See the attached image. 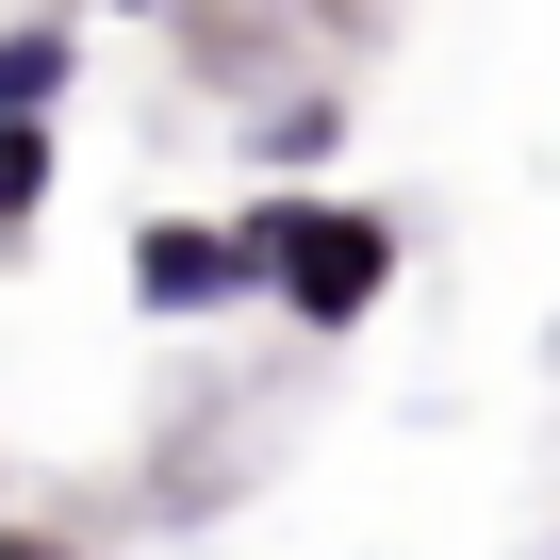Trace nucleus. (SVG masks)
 <instances>
[{"mask_svg":"<svg viewBox=\"0 0 560 560\" xmlns=\"http://www.w3.org/2000/svg\"><path fill=\"white\" fill-rule=\"evenodd\" d=\"M231 231V280L280 314V330H314V347H347L380 298H396V264H412V231L380 214V198H247V214H214Z\"/></svg>","mask_w":560,"mask_h":560,"instance_id":"f257e3e1","label":"nucleus"},{"mask_svg":"<svg viewBox=\"0 0 560 560\" xmlns=\"http://www.w3.org/2000/svg\"><path fill=\"white\" fill-rule=\"evenodd\" d=\"M132 314H149V330H214V314H247L214 214H149V231H132Z\"/></svg>","mask_w":560,"mask_h":560,"instance_id":"f03ea898","label":"nucleus"},{"mask_svg":"<svg viewBox=\"0 0 560 560\" xmlns=\"http://www.w3.org/2000/svg\"><path fill=\"white\" fill-rule=\"evenodd\" d=\"M330 100H280V116H247V165H264V198H314V165H330Z\"/></svg>","mask_w":560,"mask_h":560,"instance_id":"7ed1b4c3","label":"nucleus"},{"mask_svg":"<svg viewBox=\"0 0 560 560\" xmlns=\"http://www.w3.org/2000/svg\"><path fill=\"white\" fill-rule=\"evenodd\" d=\"M67 83H83V34H67V18L0 34V116H34V132H50V100H67Z\"/></svg>","mask_w":560,"mask_h":560,"instance_id":"20e7f679","label":"nucleus"},{"mask_svg":"<svg viewBox=\"0 0 560 560\" xmlns=\"http://www.w3.org/2000/svg\"><path fill=\"white\" fill-rule=\"evenodd\" d=\"M50 182H67V132L0 116V231H34V214H50Z\"/></svg>","mask_w":560,"mask_h":560,"instance_id":"39448f33","label":"nucleus"},{"mask_svg":"<svg viewBox=\"0 0 560 560\" xmlns=\"http://www.w3.org/2000/svg\"><path fill=\"white\" fill-rule=\"evenodd\" d=\"M0 560H83V544L67 527H0Z\"/></svg>","mask_w":560,"mask_h":560,"instance_id":"423d86ee","label":"nucleus"}]
</instances>
